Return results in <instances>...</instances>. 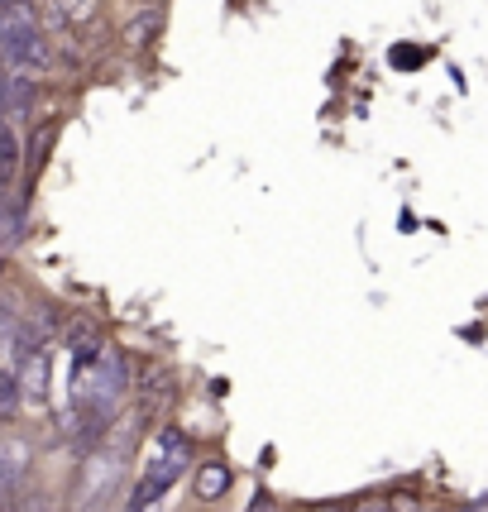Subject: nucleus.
<instances>
[{
	"label": "nucleus",
	"mask_w": 488,
	"mask_h": 512,
	"mask_svg": "<svg viewBox=\"0 0 488 512\" xmlns=\"http://www.w3.org/2000/svg\"><path fill=\"white\" fill-rule=\"evenodd\" d=\"M192 465V446L178 426H163L154 436V450H149V465H144V479L130 489V512H154L173 484L182 479V469Z\"/></svg>",
	"instance_id": "1"
},
{
	"label": "nucleus",
	"mask_w": 488,
	"mask_h": 512,
	"mask_svg": "<svg viewBox=\"0 0 488 512\" xmlns=\"http://www.w3.org/2000/svg\"><path fill=\"white\" fill-rule=\"evenodd\" d=\"M316 512H350V508H340V503H321Z\"/></svg>",
	"instance_id": "11"
},
{
	"label": "nucleus",
	"mask_w": 488,
	"mask_h": 512,
	"mask_svg": "<svg viewBox=\"0 0 488 512\" xmlns=\"http://www.w3.org/2000/svg\"><path fill=\"white\" fill-rule=\"evenodd\" d=\"M0 63L10 67V72H44L53 63L44 29L29 15V5H10L0 15Z\"/></svg>",
	"instance_id": "2"
},
{
	"label": "nucleus",
	"mask_w": 488,
	"mask_h": 512,
	"mask_svg": "<svg viewBox=\"0 0 488 512\" xmlns=\"http://www.w3.org/2000/svg\"><path fill=\"white\" fill-rule=\"evenodd\" d=\"M20 407H24V393H20V379H15V369H0V422L20 417Z\"/></svg>",
	"instance_id": "9"
},
{
	"label": "nucleus",
	"mask_w": 488,
	"mask_h": 512,
	"mask_svg": "<svg viewBox=\"0 0 488 512\" xmlns=\"http://www.w3.org/2000/svg\"><path fill=\"white\" fill-rule=\"evenodd\" d=\"M101 10V0H48V24L53 29H72V24H91Z\"/></svg>",
	"instance_id": "7"
},
{
	"label": "nucleus",
	"mask_w": 488,
	"mask_h": 512,
	"mask_svg": "<svg viewBox=\"0 0 488 512\" xmlns=\"http://www.w3.org/2000/svg\"><path fill=\"white\" fill-rule=\"evenodd\" d=\"M10 5H34V0H10Z\"/></svg>",
	"instance_id": "13"
},
{
	"label": "nucleus",
	"mask_w": 488,
	"mask_h": 512,
	"mask_svg": "<svg viewBox=\"0 0 488 512\" xmlns=\"http://www.w3.org/2000/svg\"><path fill=\"white\" fill-rule=\"evenodd\" d=\"M230 489V469L221 465V460H201L197 465V493L211 503V498H221V493Z\"/></svg>",
	"instance_id": "8"
},
{
	"label": "nucleus",
	"mask_w": 488,
	"mask_h": 512,
	"mask_svg": "<svg viewBox=\"0 0 488 512\" xmlns=\"http://www.w3.org/2000/svg\"><path fill=\"white\" fill-rule=\"evenodd\" d=\"M48 369H53V355H48V350H34V355L15 359V379H20V393L29 402L48 398Z\"/></svg>",
	"instance_id": "4"
},
{
	"label": "nucleus",
	"mask_w": 488,
	"mask_h": 512,
	"mask_svg": "<svg viewBox=\"0 0 488 512\" xmlns=\"http://www.w3.org/2000/svg\"><path fill=\"white\" fill-rule=\"evenodd\" d=\"M125 450L115 446H101L87 455V465H82V489H77V503H82V512H101L106 503L115 498V489L125 484Z\"/></svg>",
	"instance_id": "3"
},
{
	"label": "nucleus",
	"mask_w": 488,
	"mask_h": 512,
	"mask_svg": "<svg viewBox=\"0 0 488 512\" xmlns=\"http://www.w3.org/2000/svg\"><path fill=\"white\" fill-rule=\"evenodd\" d=\"M350 512H393V498H359Z\"/></svg>",
	"instance_id": "10"
},
{
	"label": "nucleus",
	"mask_w": 488,
	"mask_h": 512,
	"mask_svg": "<svg viewBox=\"0 0 488 512\" xmlns=\"http://www.w3.org/2000/svg\"><path fill=\"white\" fill-rule=\"evenodd\" d=\"M29 106H34V82L24 72H0V120L29 115Z\"/></svg>",
	"instance_id": "6"
},
{
	"label": "nucleus",
	"mask_w": 488,
	"mask_h": 512,
	"mask_svg": "<svg viewBox=\"0 0 488 512\" xmlns=\"http://www.w3.org/2000/svg\"><path fill=\"white\" fill-rule=\"evenodd\" d=\"M5 10H10V0H0V15H5Z\"/></svg>",
	"instance_id": "12"
},
{
	"label": "nucleus",
	"mask_w": 488,
	"mask_h": 512,
	"mask_svg": "<svg viewBox=\"0 0 488 512\" xmlns=\"http://www.w3.org/2000/svg\"><path fill=\"white\" fill-rule=\"evenodd\" d=\"M24 474H29V450L20 441H0V503L20 498Z\"/></svg>",
	"instance_id": "5"
}]
</instances>
